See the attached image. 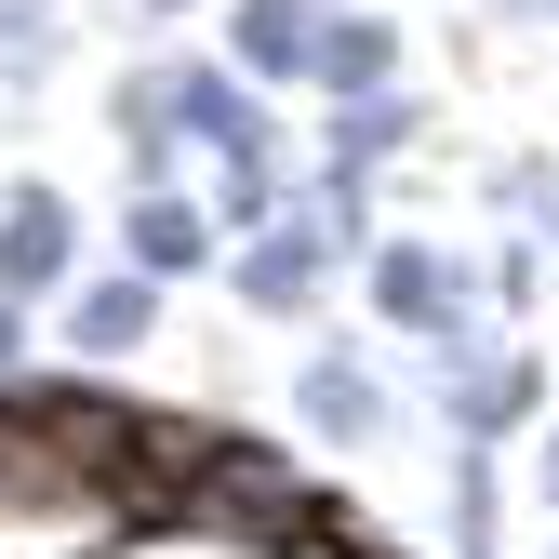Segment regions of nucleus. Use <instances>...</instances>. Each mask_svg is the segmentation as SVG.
<instances>
[{
	"instance_id": "obj_8",
	"label": "nucleus",
	"mask_w": 559,
	"mask_h": 559,
	"mask_svg": "<svg viewBox=\"0 0 559 559\" xmlns=\"http://www.w3.org/2000/svg\"><path fill=\"white\" fill-rule=\"evenodd\" d=\"M413 67V27L386 14V0H320V40H307V94L346 107V94H386Z\"/></svg>"
},
{
	"instance_id": "obj_5",
	"label": "nucleus",
	"mask_w": 559,
	"mask_h": 559,
	"mask_svg": "<svg viewBox=\"0 0 559 559\" xmlns=\"http://www.w3.org/2000/svg\"><path fill=\"white\" fill-rule=\"evenodd\" d=\"M294 427H307L320 453H373V440L400 427V386L373 373L360 333H320L307 360H294Z\"/></svg>"
},
{
	"instance_id": "obj_16",
	"label": "nucleus",
	"mask_w": 559,
	"mask_h": 559,
	"mask_svg": "<svg viewBox=\"0 0 559 559\" xmlns=\"http://www.w3.org/2000/svg\"><path fill=\"white\" fill-rule=\"evenodd\" d=\"M533 493L559 507V413H546V440H533Z\"/></svg>"
},
{
	"instance_id": "obj_18",
	"label": "nucleus",
	"mask_w": 559,
	"mask_h": 559,
	"mask_svg": "<svg viewBox=\"0 0 559 559\" xmlns=\"http://www.w3.org/2000/svg\"><path fill=\"white\" fill-rule=\"evenodd\" d=\"M533 14H559V0H533Z\"/></svg>"
},
{
	"instance_id": "obj_13",
	"label": "nucleus",
	"mask_w": 559,
	"mask_h": 559,
	"mask_svg": "<svg viewBox=\"0 0 559 559\" xmlns=\"http://www.w3.org/2000/svg\"><path fill=\"white\" fill-rule=\"evenodd\" d=\"M53 67H67V0H0V107L53 94Z\"/></svg>"
},
{
	"instance_id": "obj_4",
	"label": "nucleus",
	"mask_w": 559,
	"mask_h": 559,
	"mask_svg": "<svg viewBox=\"0 0 559 559\" xmlns=\"http://www.w3.org/2000/svg\"><path fill=\"white\" fill-rule=\"evenodd\" d=\"M427 400H440L453 453H507L520 427H546V413H559L546 346H493V360H453V373H427Z\"/></svg>"
},
{
	"instance_id": "obj_10",
	"label": "nucleus",
	"mask_w": 559,
	"mask_h": 559,
	"mask_svg": "<svg viewBox=\"0 0 559 559\" xmlns=\"http://www.w3.org/2000/svg\"><path fill=\"white\" fill-rule=\"evenodd\" d=\"M307 40H320V0H227V67L253 94H307Z\"/></svg>"
},
{
	"instance_id": "obj_17",
	"label": "nucleus",
	"mask_w": 559,
	"mask_h": 559,
	"mask_svg": "<svg viewBox=\"0 0 559 559\" xmlns=\"http://www.w3.org/2000/svg\"><path fill=\"white\" fill-rule=\"evenodd\" d=\"M120 14H147V27H187V14H200V0H120Z\"/></svg>"
},
{
	"instance_id": "obj_11",
	"label": "nucleus",
	"mask_w": 559,
	"mask_h": 559,
	"mask_svg": "<svg viewBox=\"0 0 559 559\" xmlns=\"http://www.w3.org/2000/svg\"><path fill=\"white\" fill-rule=\"evenodd\" d=\"M413 147H427V94H413V81L320 107V160H346V174H386V160H413Z\"/></svg>"
},
{
	"instance_id": "obj_3",
	"label": "nucleus",
	"mask_w": 559,
	"mask_h": 559,
	"mask_svg": "<svg viewBox=\"0 0 559 559\" xmlns=\"http://www.w3.org/2000/svg\"><path fill=\"white\" fill-rule=\"evenodd\" d=\"M81 266H94V214L53 174H0V294H14V307H53Z\"/></svg>"
},
{
	"instance_id": "obj_7",
	"label": "nucleus",
	"mask_w": 559,
	"mask_h": 559,
	"mask_svg": "<svg viewBox=\"0 0 559 559\" xmlns=\"http://www.w3.org/2000/svg\"><path fill=\"white\" fill-rule=\"evenodd\" d=\"M227 294H240V320H320V294H333V253H320V227L307 214H280V227H253V240H227Z\"/></svg>"
},
{
	"instance_id": "obj_15",
	"label": "nucleus",
	"mask_w": 559,
	"mask_h": 559,
	"mask_svg": "<svg viewBox=\"0 0 559 559\" xmlns=\"http://www.w3.org/2000/svg\"><path fill=\"white\" fill-rule=\"evenodd\" d=\"M14 373H40V307L0 294V386H14Z\"/></svg>"
},
{
	"instance_id": "obj_2",
	"label": "nucleus",
	"mask_w": 559,
	"mask_h": 559,
	"mask_svg": "<svg viewBox=\"0 0 559 559\" xmlns=\"http://www.w3.org/2000/svg\"><path fill=\"white\" fill-rule=\"evenodd\" d=\"M160 307H174L160 280L107 253V266H81V280H67V294L40 307V333H53L81 373H120V360H147V346H160Z\"/></svg>"
},
{
	"instance_id": "obj_6",
	"label": "nucleus",
	"mask_w": 559,
	"mask_h": 559,
	"mask_svg": "<svg viewBox=\"0 0 559 559\" xmlns=\"http://www.w3.org/2000/svg\"><path fill=\"white\" fill-rule=\"evenodd\" d=\"M107 253L147 266L160 294H187V280L227 266V227H214V200H200V187H133L120 214H107Z\"/></svg>"
},
{
	"instance_id": "obj_14",
	"label": "nucleus",
	"mask_w": 559,
	"mask_h": 559,
	"mask_svg": "<svg viewBox=\"0 0 559 559\" xmlns=\"http://www.w3.org/2000/svg\"><path fill=\"white\" fill-rule=\"evenodd\" d=\"M453 559H507V479H493V453H453Z\"/></svg>"
},
{
	"instance_id": "obj_9",
	"label": "nucleus",
	"mask_w": 559,
	"mask_h": 559,
	"mask_svg": "<svg viewBox=\"0 0 559 559\" xmlns=\"http://www.w3.org/2000/svg\"><path fill=\"white\" fill-rule=\"evenodd\" d=\"M94 120H107V147H120V200H133V187H187V174H200V147L160 120V81H147V67H120Z\"/></svg>"
},
{
	"instance_id": "obj_19",
	"label": "nucleus",
	"mask_w": 559,
	"mask_h": 559,
	"mask_svg": "<svg viewBox=\"0 0 559 559\" xmlns=\"http://www.w3.org/2000/svg\"><path fill=\"white\" fill-rule=\"evenodd\" d=\"M546 559H559V546H546Z\"/></svg>"
},
{
	"instance_id": "obj_12",
	"label": "nucleus",
	"mask_w": 559,
	"mask_h": 559,
	"mask_svg": "<svg viewBox=\"0 0 559 559\" xmlns=\"http://www.w3.org/2000/svg\"><path fill=\"white\" fill-rule=\"evenodd\" d=\"M294 214L320 227V253L333 266H360L386 227H373V174H346V160H294Z\"/></svg>"
},
{
	"instance_id": "obj_1",
	"label": "nucleus",
	"mask_w": 559,
	"mask_h": 559,
	"mask_svg": "<svg viewBox=\"0 0 559 559\" xmlns=\"http://www.w3.org/2000/svg\"><path fill=\"white\" fill-rule=\"evenodd\" d=\"M147 81H160V120L187 133V147H200V174H294V147H280L266 94L240 81L227 53H160Z\"/></svg>"
}]
</instances>
